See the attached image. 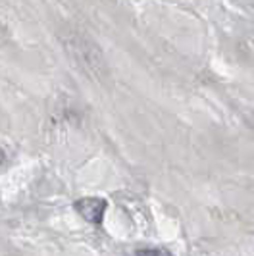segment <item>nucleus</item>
<instances>
[{
    "label": "nucleus",
    "instance_id": "4",
    "mask_svg": "<svg viewBox=\"0 0 254 256\" xmlns=\"http://www.w3.org/2000/svg\"><path fill=\"white\" fill-rule=\"evenodd\" d=\"M4 160H6V154H4V150L0 148V164H4Z\"/></svg>",
    "mask_w": 254,
    "mask_h": 256
},
{
    "label": "nucleus",
    "instance_id": "1",
    "mask_svg": "<svg viewBox=\"0 0 254 256\" xmlns=\"http://www.w3.org/2000/svg\"><path fill=\"white\" fill-rule=\"evenodd\" d=\"M66 46L68 50L72 52L74 60L77 64H83L87 68L89 74H100L102 72V54L96 48V44L89 40L87 37H81V35H74L70 40H66Z\"/></svg>",
    "mask_w": 254,
    "mask_h": 256
},
{
    "label": "nucleus",
    "instance_id": "3",
    "mask_svg": "<svg viewBox=\"0 0 254 256\" xmlns=\"http://www.w3.org/2000/svg\"><path fill=\"white\" fill-rule=\"evenodd\" d=\"M135 254H139V256H168L170 252L168 250H160V248H139Z\"/></svg>",
    "mask_w": 254,
    "mask_h": 256
},
{
    "label": "nucleus",
    "instance_id": "2",
    "mask_svg": "<svg viewBox=\"0 0 254 256\" xmlns=\"http://www.w3.org/2000/svg\"><path fill=\"white\" fill-rule=\"evenodd\" d=\"M74 208L87 222L98 226V224H102V220H104V212L108 208V202L104 198H100V196H85V198L76 200Z\"/></svg>",
    "mask_w": 254,
    "mask_h": 256
}]
</instances>
